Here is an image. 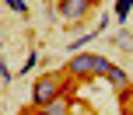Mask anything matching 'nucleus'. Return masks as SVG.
<instances>
[{
	"instance_id": "7",
	"label": "nucleus",
	"mask_w": 133,
	"mask_h": 115,
	"mask_svg": "<svg viewBox=\"0 0 133 115\" xmlns=\"http://www.w3.org/2000/svg\"><path fill=\"white\" fill-rule=\"evenodd\" d=\"M130 11H133V0H116V18H119V21H126Z\"/></svg>"
},
{
	"instance_id": "8",
	"label": "nucleus",
	"mask_w": 133,
	"mask_h": 115,
	"mask_svg": "<svg viewBox=\"0 0 133 115\" xmlns=\"http://www.w3.org/2000/svg\"><path fill=\"white\" fill-rule=\"evenodd\" d=\"M109 66H112V63H109L105 56H98V52H95V77H105V70H109Z\"/></svg>"
},
{
	"instance_id": "6",
	"label": "nucleus",
	"mask_w": 133,
	"mask_h": 115,
	"mask_svg": "<svg viewBox=\"0 0 133 115\" xmlns=\"http://www.w3.org/2000/svg\"><path fill=\"white\" fill-rule=\"evenodd\" d=\"M91 39H98V32H84V35H77V39L70 42V52H81V49H84V42H91Z\"/></svg>"
},
{
	"instance_id": "14",
	"label": "nucleus",
	"mask_w": 133,
	"mask_h": 115,
	"mask_svg": "<svg viewBox=\"0 0 133 115\" xmlns=\"http://www.w3.org/2000/svg\"><path fill=\"white\" fill-rule=\"evenodd\" d=\"M126 115H133V108H130V112H126Z\"/></svg>"
},
{
	"instance_id": "3",
	"label": "nucleus",
	"mask_w": 133,
	"mask_h": 115,
	"mask_svg": "<svg viewBox=\"0 0 133 115\" xmlns=\"http://www.w3.org/2000/svg\"><path fill=\"white\" fill-rule=\"evenodd\" d=\"M66 70L74 77H81V80H95V52H74V59L66 63Z\"/></svg>"
},
{
	"instance_id": "1",
	"label": "nucleus",
	"mask_w": 133,
	"mask_h": 115,
	"mask_svg": "<svg viewBox=\"0 0 133 115\" xmlns=\"http://www.w3.org/2000/svg\"><path fill=\"white\" fill-rule=\"evenodd\" d=\"M60 94H70V91L60 84V77H56V73H42L39 80H35V87H32V105L42 108V105H49L53 98H60Z\"/></svg>"
},
{
	"instance_id": "2",
	"label": "nucleus",
	"mask_w": 133,
	"mask_h": 115,
	"mask_svg": "<svg viewBox=\"0 0 133 115\" xmlns=\"http://www.w3.org/2000/svg\"><path fill=\"white\" fill-rule=\"evenodd\" d=\"M88 11H91V0H60V7H56V14H60L63 21H84Z\"/></svg>"
},
{
	"instance_id": "5",
	"label": "nucleus",
	"mask_w": 133,
	"mask_h": 115,
	"mask_svg": "<svg viewBox=\"0 0 133 115\" xmlns=\"http://www.w3.org/2000/svg\"><path fill=\"white\" fill-rule=\"evenodd\" d=\"M105 80L112 84L116 91H130V77H126V70H123V66H116V63L105 70Z\"/></svg>"
},
{
	"instance_id": "10",
	"label": "nucleus",
	"mask_w": 133,
	"mask_h": 115,
	"mask_svg": "<svg viewBox=\"0 0 133 115\" xmlns=\"http://www.w3.org/2000/svg\"><path fill=\"white\" fill-rule=\"evenodd\" d=\"M35 63H39V52H28V56H25V63H21V73L35 70Z\"/></svg>"
},
{
	"instance_id": "13",
	"label": "nucleus",
	"mask_w": 133,
	"mask_h": 115,
	"mask_svg": "<svg viewBox=\"0 0 133 115\" xmlns=\"http://www.w3.org/2000/svg\"><path fill=\"white\" fill-rule=\"evenodd\" d=\"M66 115H77V112H70V108H66Z\"/></svg>"
},
{
	"instance_id": "4",
	"label": "nucleus",
	"mask_w": 133,
	"mask_h": 115,
	"mask_svg": "<svg viewBox=\"0 0 133 115\" xmlns=\"http://www.w3.org/2000/svg\"><path fill=\"white\" fill-rule=\"evenodd\" d=\"M66 108H70V94H60V98H53L49 105L35 108V115H66Z\"/></svg>"
},
{
	"instance_id": "9",
	"label": "nucleus",
	"mask_w": 133,
	"mask_h": 115,
	"mask_svg": "<svg viewBox=\"0 0 133 115\" xmlns=\"http://www.w3.org/2000/svg\"><path fill=\"white\" fill-rule=\"evenodd\" d=\"M116 45H123V49H133V32H119V35H116Z\"/></svg>"
},
{
	"instance_id": "11",
	"label": "nucleus",
	"mask_w": 133,
	"mask_h": 115,
	"mask_svg": "<svg viewBox=\"0 0 133 115\" xmlns=\"http://www.w3.org/2000/svg\"><path fill=\"white\" fill-rule=\"evenodd\" d=\"M4 4L11 7L14 14H28V4H25V0H4Z\"/></svg>"
},
{
	"instance_id": "12",
	"label": "nucleus",
	"mask_w": 133,
	"mask_h": 115,
	"mask_svg": "<svg viewBox=\"0 0 133 115\" xmlns=\"http://www.w3.org/2000/svg\"><path fill=\"white\" fill-rule=\"evenodd\" d=\"M18 115H35V112H18Z\"/></svg>"
}]
</instances>
